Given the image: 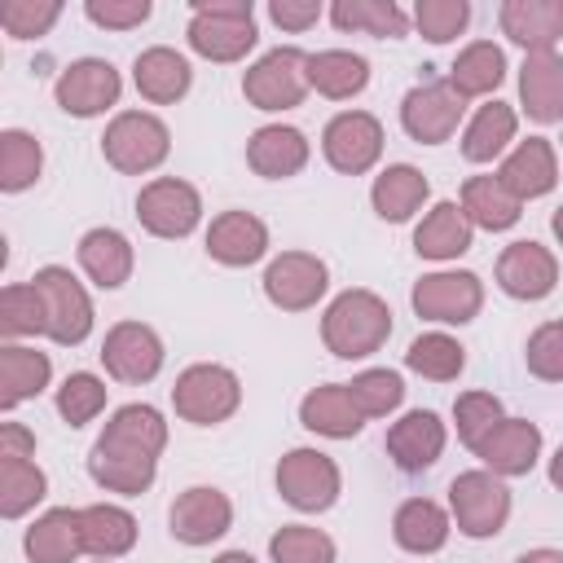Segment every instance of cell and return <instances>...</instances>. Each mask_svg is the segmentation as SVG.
Returning <instances> with one entry per match:
<instances>
[{"label":"cell","mask_w":563,"mask_h":563,"mask_svg":"<svg viewBox=\"0 0 563 563\" xmlns=\"http://www.w3.org/2000/svg\"><path fill=\"white\" fill-rule=\"evenodd\" d=\"M391 339V308L365 286L339 290L321 312V343L339 361H365Z\"/></svg>","instance_id":"cell-1"},{"label":"cell","mask_w":563,"mask_h":563,"mask_svg":"<svg viewBox=\"0 0 563 563\" xmlns=\"http://www.w3.org/2000/svg\"><path fill=\"white\" fill-rule=\"evenodd\" d=\"M185 40H189V48L198 57L233 66V62H242L260 44L255 4L251 0H194Z\"/></svg>","instance_id":"cell-2"},{"label":"cell","mask_w":563,"mask_h":563,"mask_svg":"<svg viewBox=\"0 0 563 563\" xmlns=\"http://www.w3.org/2000/svg\"><path fill=\"white\" fill-rule=\"evenodd\" d=\"M172 154V128L154 110H119L101 132V158L119 176H145Z\"/></svg>","instance_id":"cell-3"},{"label":"cell","mask_w":563,"mask_h":563,"mask_svg":"<svg viewBox=\"0 0 563 563\" xmlns=\"http://www.w3.org/2000/svg\"><path fill=\"white\" fill-rule=\"evenodd\" d=\"M172 409H176L180 422L220 427L242 409V378L229 365H216V361L185 365L172 383Z\"/></svg>","instance_id":"cell-4"},{"label":"cell","mask_w":563,"mask_h":563,"mask_svg":"<svg viewBox=\"0 0 563 563\" xmlns=\"http://www.w3.org/2000/svg\"><path fill=\"white\" fill-rule=\"evenodd\" d=\"M308 92H312L308 88V53L295 44H277L242 70V97H246V106H255L264 114L295 110V106H303Z\"/></svg>","instance_id":"cell-5"},{"label":"cell","mask_w":563,"mask_h":563,"mask_svg":"<svg viewBox=\"0 0 563 563\" xmlns=\"http://www.w3.org/2000/svg\"><path fill=\"white\" fill-rule=\"evenodd\" d=\"M31 282L44 299V339H53L57 347H79L97 321L88 286L66 264H44V268H35Z\"/></svg>","instance_id":"cell-6"},{"label":"cell","mask_w":563,"mask_h":563,"mask_svg":"<svg viewBox=\"0 0 563 563\" xmlns=\"http://www.w3.org/2000/svg\"><path fill=\"white\" fill-rule=\"evenodd\" d=\"M273 484H277V497H282L286 506H295L299 515H321V510H330V506L339 501V493H343V471H339V462H334L330 453L299 444V449H286V453L277 457Z\"/></svg>","instance_id":"cell-7"},{"label":"cell","mask_w":563,"mask_h":563,"mask_svg":"<svg viewBox=\"0 0 563 563\" xmlns=\"http://www.w3.org/2000/svg\"><path fill=\"white\" fill-rule=\"evenodd\" d=\"M510 488L501 475L493 471H462L449 479V515H453V528L471 541H488L506 528L510 519Z\"/></svg>","instance_id":"cell-8"},{"label":"cell","mask_w":563,"mask_h":563,"mask_svg":"<svg viewBox=\"0 0 563 563\" xmlns=\"http://www.w3.org/2000/svg\"><path fill=\"white\" fill-rule=\"evenodd\" d=\"M409 303L422 321L435 325H471L484 308V282L471 268H435L422 273L409 290Z\"/></svg>","instance_id":"cell-9"},{"label":"cell","mask_w":563,"mask_h":563,"mask_svg":"<svg viewBox=\"0 0 563 563\" xmlns=\"http://www.w3.org/2000/svg\"><path fill=\"white\" fill-rule=\"evenodd\" d=\"M136 220L150 238L180 242L202 224V194L180 176H154L136 194Z\"/></svg>","instance_id":"cell-10"},{"label":"cell","mask_w":563,"mask_h":563,"mask_svg":"<svg viewBox=\"0 0 563 563\" xmlns=\"http://www.w3.org/2000/svg\"><path fill=\"white\" fill-rule=\"evenodd\" d=\"M466 119V101L453 92L449 79H422L400 97V128L418 145H444L457 136Z\"/></svg>","instance_id":"cell-11"},{"label":"cell","mask_w":563,"mask_h":563,"mask_svg":"<svg viewBox=\"0 0 563 563\" xmlns=\"http://www.w3.org/2000/svg\"><path fill=\"white\" fill-rule=\"evenodd\" d=\"M119 97H123V75L106 57H75L53 79V101L75 119H97L114 110Z\"/></svg>","instance_id":"cell-12"},{"label":"cell","mask_w":563,"mask_h":563,"mask_svg":"<svg viewBox=\"0 0 563 563\" xmlns=\"http://www.w3.org/2000/svg\"><path fill=\"white\" fill-rule=\"evenodd\" d=\"M260 286H264V299L273 308H282V312H308V308H317L325 299L330 268L312 251H282V255H273L264 264Z\"/></svg>","instance_id":"cell-13"},{"label":"cell","mask_w":563,"mask_h":563,"mask_svg":"<svg viewBox=\"0 0 563 563\" xmlns=\"http://www.w3.org/2000/svg\"><path fill=\"white\" fill-rule=\"evenodd\" d=\"M383 123L369 110H339L321 128V154L339 176H365L383 158Z\"/></svg>","instance_id":"cell-14"},{"label":"cell","mask_w":563,"mask_h":563,"mask_svg":"<svg viewBox=\"0 0 563 563\" xmlns=\"http://www.w3.org/2000/svg\"><path fill=\"white\" fill-rule=\"evenodd\" d=\"M101 365L114 383H128V387H141V383H154L163 361H167V347L158 339L154 325L145 321H114L101 339Z\"/></svg>","instance_id":"cell-15"},{"label":"cell","mask_w":563,"mask_h":563,"mask_svg":"<svg viewBox=\"0 0 563 563\" xmlns=\"http://www.w3.org/2000/svg\"><path fill=\"white\" fill-rule=\"evenodd\" d=\"M497 290L519 299V303H541L545 295H554L559 286V255L532 238H519L510 242L501 255H497Z\"/></svg>","instance_id":"cell-16"},{"label":"cell","mask_w":563,"mask_h":563,"mask_svg":"<svg viewBox=\"0 0 563 563\" xmlns=\"http://www.w3.org/2000/svg\"><path fill=\"white\" fill-rule=\"evenodd\" d=\"M229 528H233V501L216 484H194V488L176 493V501L167 510V532L194 550L220 541Z\"/></svg>","instance_id":"cell-17"},{"label":"cell","mask_w":563,"mask_h":563,"mask_svg":"<svg viewBox=\"0 0 563 563\" xmlns=\"http://www.w3.org/2000/svg\"><path fill=\"white\" fill-rule=\"evenodd\" d=\"M202 251L224 268H251L268 255V224L255 211L229 207V211L211 216V224L202 233Z\"/></svg>","instance_id":"cell-18"},{"label":"cell","mask_w":563,"mask_h":563,"mask_svg":"<svg viewBox=\"0 0 563 563\" xmlns=\"http://www.w3.org/2000/svg\"><path fill=\"white\" fill-rule=\"evenodd\" d=\"M444 444H449V427L440 422L435 409H409V413H400V418L387 427V440H383L387 457H391L396 471H405V475L431 471V466L440 462Z\"/></svg>","instance_id":"cell-19"},{"label":"cell","mask_w":563,"mask_h":563,"mask_svg":"<svg viewBox=\"0 0 563 563\" xmlns=\"http://www.w3.org/2000/svg\"><path fill=\"white\" fill-rule=\"evenodd\" d=\"M493 176L519 202H532V198H545L563 180V163H559V150L550 136H528V141H515V150L497 163Z\"/></svg>","instance_id":"cell-20"},{"label":"cell","mask_w":563,"mask_h":563,"mask_svg":"<svg viewBox=\"0 0 563 563\" xmlns=\"http://www.w3.org/2000/svg\"><path fill=\"white\" fill-rule=\"evenodd\" d=\"M541 427L532 422V418H501L471 453L479 457V466L484 471H493V475H501V479H519V475H528L532 466H537V457H541Z\"/></svg>","instance_id":"cell-21"},{"label":"cell","mask_w":563,"mask_h":563,"mask_svg":"<svg viewBox=\"0 0 563 563\" xmlns=\"http://www.w3.org/2000/svg\"><path fill=\"white\" fill-rule=\"evenodd\" d=\"M88 475L97 488L106 493H119V497H141L150 493V484L158 479V457L154 453H141V449H123V444H110V440H92L88 449Z\"/></svg>","instance_id":"cell-22"},{"label":"cell","mask_w":563,"mask_h":563,"mask_svg":"<svg viewBox=\"0 0 563 563\" xmlns=\"http://www.w3.org/2000/svg\"><path fill=\"white\" fill-rule=\"evenodd\" d=\"M312 145L295 123H264L246 136V167L264 180H290L308 167Z\"/></svg>","instance_id":"cell-23"},{"label":"cell","mask_w":563,"mask_h":563,"mask_svg":"<svg viewBox=\"0 0 563 563\" xmlns=\"http://www.w3.org/2000/svg\"><path fill=\"white\" fill-rule=\"evenodd\" d=\"M75 260L84 268V277L97 286V290H119L132 268H136V251H132V238L114 224H97L79 238L75 246Z\"/></svg>","instance_id":"cell-24"},{"label":"cell","mask_w":563,"mask_h":563,"mask_svg":"<svg viewBox=\"0 0 563 563\" xmlns=\"http://www.w3.org/2000/svg\"><path fill=\"white\" fill-rule=\"evenodd\" d=\"M132 84L150 106H176L194 88V66L172 44H150L132 57Z\"/></svg>","instance_id":"cell-25"},{"label":"cell","mask_w":563,"mask_h":563,"mask_svg":"<svg viewBox=\"0 0 563 563\" xmlns=\"http://www.w3.org/2000/svg\"><path fill=\"white\" fill-rule=\"evenodd\" d=\"M515 136H519V110L510 101H484L475 106V114L462 123V158L466 163H501L510 150H515Z\"/></svg>","instance_id":"cell-26"},{"label":"cell","mask_w":563,"mask_h":563,"mask_svg":"<svg viewBox=\"0 0 563 563\" xmlns=\"http://www.w3.org/2000/svg\"><path fill=\"white\" fill-rule=\"evenodd\" d=\"M497 26L523 53H554L563 35V0H501Z\"/></svg>","instance_id":"cell-27"},{"label":"cell","mask_w":563,"mask_h":563,"mask_svg":"<svg viewBox=\"0 0 563 563\" xmlns=\"http://www.w3.org/2000/svg\"><path fill=\"white\" fill-rule=\"evenodd\" d=\"M471 246H475V224L466 220V211H462L453 198L435 202V207L422 211V220L413 224V251H418L422 260L453 264V260H462Z\"/></svg>","instance_id":"cell-28"},{"label":"cell","mask_w":563,"mask_h":563,"mask_svg":"<svg viewBox=\"0 0 563 563\" xmlns=\"http://www.w3.org/2000/svg\"><path fill=\"white\" fill-rule=\"evenodd\" d=\"M299 422H303V431H312V435L352 440V435H361V427H365L369 418H365L361 405L352 400L347 383H321V387L303 391V400H299Z\"/></svg>","instance_id":"cell-29"},{"label":"cell","mask_w":563,"mask_h":563,"mask_svg":"<svg viewBox=\"0 0 563 563\" xmlns=\"http://www.w3.org/2000/svg\"><path fill=\"white\" fill-rule=\"evenodd\" d=\"M427 198H431V180H427L413 163H387V167L374 176V185H369V207H374V216L387 220V224L413 220V216L427 207Z\"/></svg>","instance_id":"cell-30"},{"label":"cell","mask_w":563,"mask_h":563,"mask_svg":"<svg viewBox=\"0 0 563 563\" xmlns=\"http://www.w3.org/2000/svg\"><path fill=\"white\" fill-rule=\"evenodd\" d=\"M519 110L532 123H563V57L559 53H523Z\"/></svg>","instance_id":"cell-31"},{"label":"cell","mask_w":563,"mask_h":563,"mask_svg":"<svg viewBox=\"0 0 563 563\" xmlns=\"http://www.w3.org/2000/svg\"><path fill=\"white\" fill-rule=\"evenodd\" d=\"M79 537H84V554H92V559H123L136 545L141 523L119 501H92V506H79Z\"/></svg>","instance_id":"cell-32"},{"label":"cell","mask_w":563,"mask_h":563,"mask_svg":"<svg viewBox=\"0 0 563 563\" xmlns=\"http://www.w3.org/2000/svg\"><path fill=\"white\" fill-rule=\"evenodd\" d=\"M453 515L431 497H405L391 515V537L405 554H435L449 545Z\"/></svg>","instance_id":"cell-33"},{"label":"cell","mask_w":563,"mask_h":563,"mask_svg":"<svg viewBox=\"0 0 563 563\" xmlns=\"http://www.w3.org/2000/svg\"><path fill=\"white\" fill-rule=\"evenodd\" d=\"M22 554H26L31 563H75V559L84 554L79 510L53 506V510L35 515V523L22 532Z\"/></svg>","instance_id":"cell-34"},{"label":"cell","mask_w":563,"mask_h":563,"mask_svg":"<svg viewBox=\"0 0 563 563\" xmlns=\"http://www.w3.org/2000/svg\"><path fill=\"white\" fill-rule=\"evenodd\" d=\"M53 383V361L40 347L4 343L0 347V409L13 413L22 400H35Z\"/></svg>","instance_id":"cell-35"},{"label":"cell","mask_w":563,"mask_h":563,"mask_svg":"<svg viewBox=\"0 0 563 563\" xmlns=\"http://www.w3.org/2000/svg\"><path fill=\"white\" fill-rule=\"evenodd\" d=\"M457 207L466 211V220L484 233H506L519 224L523 216V202L497 180V176H466L462 180V194H457Z\"/></svg>","instance_id":"cell-36"},{"label":"cell","mask_w":563,"mask_h":563,"mask_svg":"<svg viewBox=\"0 0 563 563\" xmlns=\"http://www.w3.org/2000/svg\"><path fill=\"white\" fill-rule=\"evenodd\" d=\"M308 88L330 101H352L369 88V62L352 48H321L308 53Z\"/></svg>","instance_id":"cell-37"},{"label":"cell","mask_w":563,"mask_h":563,"mask_svg":"<svg viewBox=\"0 0 563 563\" xmlns=\"http://www.w3.org/2000/svg\"><path fill=\"white\" fill-rule=\"evenodd\" d=\"M330 22L343 35H374V40H405L413 18L396 0H334Z\"/></svg>","instance_id":"cell-38"},{"label":"cell","mask_w":563,"mask_h":563,"mask_svg":"<svg viewBox=\"0 0 563 563\" xmlns=\"http://www.w3.org/2000/svg\"><path fill=\"white\" fill-rule=\"evenodd\" d=\"M444 79L453 84V92H457L462 101H471V97H493V92L501 88V79H506V53H501V44H493V40H471V44L453 57V66H449Z\"/></svg>","instance_id":"cell-39"},{"label":"cell","mask_w":563,"mask_h":563,"mask_svg":"<svg viewBox=\"0 0 563 563\" xmlns=\"http://www.w3.org/2000/svg\"><path fill=\"white\" fill-rule=\"evenodd\" d=\"M101 440L163 457V449H167V418H163L154 405H145V400H132V405H119V409L106 418V427H101Z\"/></svg>","instance_id":"cell-40"},{"label":"cell","mask_w":563,"mask_h":563,"mask_svg":"<svg viewBox=\"0 0 563 563\" xmlns=\"http://www.w3.org/2000/svg\"><path fill=\"white\" fill-rule=\"evenodd\" d=\"M405 369L427 383H453L466 369V347L449 330H427L405 347Z\"/></svg>","instance_id":"cell-41"},{"label":"cell","mask_w":563,"mask_h":563,"mask_svg":"<svg viewBox=\"0 0 563 563\" xmlns=\"http://www.w3.org/2000/svg\"><path fill=\"white\" fill-rule=\"evenodd\" d=\"M48 497V475L35 457H0V515L22 519Z\"/></svg>","instance_id":"cell-42"},{"label":"cell","mask_w":563,"mask_h":563,"mask_svg":"<svg viewBox=\"0 0 563 563\" xmlns=\"http://www.w3.org/2000/svg\"><path fill=\"white\" fill-rule=\"evenodd\" d=\"M44 176V145L26 128H4L0 132V189L22 194Z\"/></svg>","instance_id":"cell-43"},{"label":"cell","mask_w":563,"mask_h":563,"mask_svg":"<svg viewBox=\"0 0 563 563\" xmlns=\"http://www.w3.org/2000/svg\"><path fill=\"white\" fill-rule=\"evenodd\" d=\"M334 537L312 523H282L268 537V563H334Z\"/></svg>","instance_id":"cell-44"},{"label":"cell","mask_w":563,"mask_h":563,"mask_svg":"<svg viewBox=\"0 0 563 563\" xmlns=\"http://www.w3.org/2000/svg\"><path fill=\"white\" fill-rule=\"evenodd\" d=\"M106 396H110L106 378H97L92 369H75V374L62 378L53 405H57L66 427H88L97 413H106Z\"/></svg>","instance_id":"cell-45"},{"label":"cell","mask_w":563,"mask_h":563,"mask_svg":"<svg viewBox=\"0 0 563 563\" xmlns=\"http://www.w3.org/2000/svg\"><path fill=\"white\" fill-rule=\"evenodd\" d=\"M0 334H4V343L44 334V299H40L35 282H9L0 290Z\"/></svg>","instance_id":"cell-46"},{"label":"cell","mask_w":563,"mask_h":563,"mask_svg":"<svg viewBox=\"0 0 563 563\" xmlns=\"http://www.w3.org/2000/svg\"><path fill=\"white\" fill-rule=\"evenodd\" d=\"M347 391H352V400L361 405L365 418H387V413H396L405 405V378L396 369H387V365H369V369L352 374Z\"/></svg>","instance_id":"cell-47"},{"label":"cell","mask_w":563,"mask_h":563,"mask_svg":"<svg viewBox=\"0 0 563 563\" xmlns=\"http://www.w3.org/2000/svg\"><path fill=\"white\" fill-rule=\"evenodd\" d=\"M506 418V405H501V396H493V391H462L457 400H453V431H457V440L466 444V449H475L497 422Z\"/></svg>","instance_id":"cell-48"},{"label":"cell","mask_w":563,"mask_h":563,"mask_svg":"<svg viewBox=\"0 0 563 563\" xmlns=\"http://www.w3.org/2000/svg\"><path fill=\"white\" fill-rule=\"evenodd\" d=\"M409 18L427 44H453L471 26V0H418Z\"/></svg>","instance_id":"cell-49"},{"label":"cell","mask_w":563,"mask_h":563,"mask_svg":"<svg viewBox=\"0 0 563 563\" xmlns=\"http://www.w3.org/2000/svg\"><path fill=\"white\" fill-rule=\"evenodd\" d=\"M62 0H4L0 4V26L9 40H40L57 26Z\"/></svg>","instance_id":"cell-50"},{"label":"cell","mask_w":563,"mask_h":563,"mask_svg":"<svg viewBox=\"0 0 563 563\" xmlns=\"http://www.w3.org/2000/svg\"><path fill=\"white\" fill-rule=\"evenodd\" d=\"M523 365L541 383H563V317L541 321L523 343Z\"/></svg>","instance_id":"cell-51"},{"label":"cell","mask_w":563,"mask_h":563,"mask_svg":"<svg viewBox=\"0 0 563 563\" xmlns=\"http://www.w3.org/2000/svg\"><path fill=\"white\" fill-rule=\"evenodd\" d=\"M154 4L150 0H88L84 18L101 31H136L141 22H150Z\"/></svg>","instance_id":"cell-52"},{"label":"cell","mask_w":563,"mask_h":563,"mask_svg":"<svg viewBox=\"0 0 563 563\" xmlns=\"http://www.w3.org/2000/svg\"><path fill=\"white\" fill-rule=\"evenodd\" d=\"M321 0H273L268 4V18H273V26H282V31H290V35H303L308 26H317L321 22Z\"/></svg>","instance_id":"cell-53"},{"label":"cell","mask_w":563,"mask_h":563,"mask_svg":"<svg viewBox=\"0 0 563 563\" xmlns=\"http://www.w3.org/2000/svg\"><path fill=\"white\" fill-rule=\"evenodd\" d=\"M0 457H35V431L26 422H0Z\"/></svg>","instance_id":"cell-54"},{"label":"cell","mask_w":563,"mask_h":563,"mask_svg":"<svg viewBox=\"0 0 563 563\" xmlns=\"http://www.w3.org/2000/svg\"><path fill=\"white\" fill-rule=\"evenodd\" d=\"M515 563H563V550H554V545H537V550H523Z\"/></svg>","instance_id":"cell-55"},{"label":"cell","mask_w":563,"mask_h":563,"mask_svg":"<svg viewBox=\"0 0 563 563\" xmlns=\"http://www.w3.org/2000/svg\"><path fill=\"white\" fill-rule=\"evenodd\" d=\"M545 475H550V484L563 493V444L554 449V457H550V466H545Z\"/></svg>","instance_id":"cell-56"},{"label":"cell","mask_w":563,"mask_h":563,"mask_svg":"<svg viewBox=\"0 0 563 563\" xmlns=\"http://www.w3.org/2000/svg\"><path fill=\"white\" fill-rule=\"evenodd\" d=\"M211 563H255V554H246V550H224V554H216Z\"/></svg>","instance_id":"cell-57"},{"label":"cell","mask_w":563,"mask_h":563,"mask_svg":"<svg viewBox=\"0 0 563 563\" xmlns=\"http://www.w3.org/2000/svg\"><path fill=\"white\" fill-rule=\"evenodd\" d=\"M550 233H554V242L563 246V202L554 207V216H550Z\"/></svg>","instance_id":"cell-58"},{"label":"cell","mask_w":563,"mask_h":563,"mask_svg":"<svg viewBox=\"0 0 563 563\" xmlns=\"http://www.w3.org/2000/svg\"><path fill=\"white\" fill-rule=\"evenodd\" d=\"M97 563H114V559H97Z\"/></svg>","instance_id":"cell-59"},{"label":"cell","mask_w":563,"mask_h":563,"mask_svg":"<svg viewBox=\"0 0 563 563\" xmlns=\"http://www.w3.org/2000/svg\"><path fill=\"white\" fill-rule=\"evenodd\" d=\"M559 141H563V136H559Z\"/></svg>","instance_id":"cell-60"}]
</instances>
